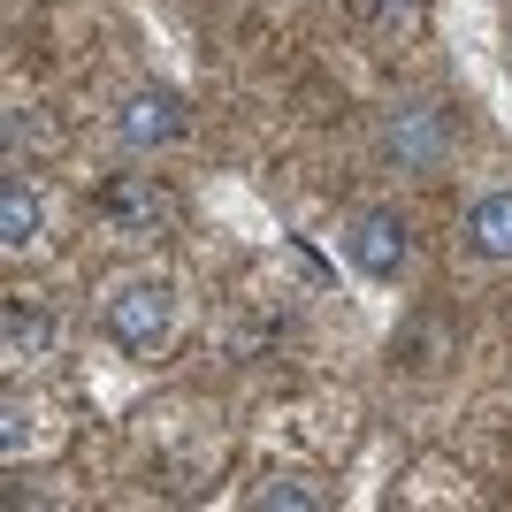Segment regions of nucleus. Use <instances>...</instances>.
I'll return each mask as SVG.
<instances>
[{
    "mask_svg": "<svg viewBox=\"0 0 512 512\" xmlns=\"http://www.w3.org/2000/svg\"><path fill=\"white\" fill-rule=\"evenodd\" d=\"M100 222L123 237H161L176 222V199L169 184H153V176H107L100 184Z\"/></svg>",
    "mask_w": 512,
    "mask_h": 512,
    "instance_id": "7ed1b4c3",
    "label": "nucleus"
},
{
    "mask_svg": "<svg viewBox=\"0 0 512 512\" xmlns=\"http://www.w3.org/2000/svg\"><path fill=\"white\" fill-rule=\"evenodd\" d=\"M344 253H352V268H360V276L390 283V276L413 260V230L398 222V214H360V222H352V237H344Z\"/></svg>",
    "mask_w": 512,
    "mask_h": 512,
    "instance_id": "20e7f679",
    "label": "nucleus"
},
{
    "mask_svg": "<svg viewBox=\"0 0 512 512\" xmlns=\"http://www.w3.org/2000/svg\"><path fill=\"white\" fill-rule=\"evenodd\" d=\"M352 8H360L375 31H413V23L428 16V0H352Z\"/></svg>",
    "mask_w": 512,
    "mask_h": 512,
    "instance_id": "1a4fd4ad",
    "label": "nucleus"
},
{
    "mask_svg": "<svg viewBox=\"0 0 512 512\" xmlns=\"http://www.w3.org/2000/svg\"><path fill=\"white\" fill-rule=\"evenodd\" d=\"M467 245L482 260H512V192H490L467 207Z\"/></svg>",
    "mask_w": 512,
    "mask_h": 512,
    "instance_id": "423d86ee",
    "label": "nucleus"
},
{
    "mask_svg": "<svg viewBox=\"0 0 512 512\" xmlns=\"http://www.w3.org/2000/svg\"><path fill=\"white\" fill-rule=\"evenodd\" d=\"M39 230H46L39 192H31L23 176H8V184H0V245H8V253H23V245H31Z\"/></svg>",
    "mask_w": 512,
    "mask_h": 512,
    "instance_id": "0eeeda50",
    "label": "nucleus"
},
{
    "mask_svg": "<svg viewBox=\"0 0 512 512\" xmlns=\"http://www.w3.org/2000/svg\"><path fill=\"white\" fill-rule=\"evenodd\" d=\"M169 321H176L169 283H123V291L107 299V337L123 344L130 360H153V344L169 337Z\"/></svg>",
    "mask_w": 512,
    "mask_h": 512,
    "instance_id": "f03ea898",
    "label": "nucleus"
},
{
    "mask_svg": "<svg viewBox=\"0 0 512 512\" xmlns=\"http://www.w3.org/2000/svg\"><path fill=\"white\" fill-rule=\"evenodd\" d=\"M451 138H459V123H451V107H436V100H398L383 115V153L406 176H436L451 161Z\"/></svg>",
    "mask_w": 512,
    "mask_h": 512,
    "instance_id": "f257e3e1",
    "label": "nucleus"
},
{
    "mask_svg": "<svg viewBox=\"0 0 512 512\" xmlns=\"http://www.w3.org/2000/svg\"><path fill=\"white\" fill-rule=\"evenodd\" d=\"M192 130V107H184V92H169V85H138L123 100V138L130 146H176Z\"/></svg>",
    "mask_w": 512,
    "mask_h": 512,
    "instance_id": "39448f33",
    "label": "nucleus"
},
{
    "mask_svg": "<svg viewBox=\"0 0 512 512\" xmlns=\"http://www.w3.org/2000/svg\"><path fill=\"white\" fill-rule=\"evenodd\" d=\"M260 505H291V512H314L321 497H314V490H299V482H268V490H260Z\"/></svg>",
    "mask_w": 512,
    "mask_h": 512,
    "instance_id": "9d476101",
    "label": "nucleus"
},
{
    "mask_svg": "<svg viewBox=\"0 0 512 512\" xmlns=\"http://www.w3.org/2000/svg\"><path fill=\"white\" fill-rule=\"evenodd\" d=\"M0 344H8V360H39L46 344H54V321H46L31 299H8L0 306Z\"/></svg>",
    "mask_w": 512,
    "mask_h": 512,
    "instance_id": "6e6552de",
    "label": "nucleus"
}]
</instances>
